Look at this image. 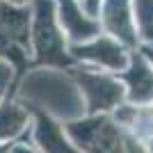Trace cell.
<instances>
[{
	"label": "cell",
	"mask_w": 153,
	"mask_h": 153,
	"mask_svg": "<svg viewBox=\"0 0 153 153\" xmlns=\"http://www.w3.org/2000/svg\"><path fill=\"white\" fill-rule=\"evenodd\" d=\"M121 80L128 85L130 103H137V105L153 103V66L142 55H135L130 59V69L121 73Z\"/></svg>",
	"instance_id": "cell-5"
},
{
	"label": "cell",
	"mask_w": 153,
	"mask_h": 153,
	"mask_svg": "<svg viewBox=\"0 0 153 153\" xmlns=\"http://www.w3.org/2000/svg\"><path fill=\"white\" fill-rule=\"evenodd\" d=\"M76 80L87 98V110L89 112H105L114 110L123 98V87L110 76L91 73V71H78Z\"/></svg>",
	"instance_id": "cell-3"
},
{
	"label": "cell",
	"mask_w": 153,
	"mask_h": 153,
	"mask_svg": "<svg viewBox=\"0 0 153 153\" xmlns=\"http://www.w3.org/2000/svg\"><path fill=\"white\" fill-rule=\"evenodd\" d=\"M9 149H12V144H2V146H0V153H9Z\"/></svg>",
	"instance_id": "cell-17"
},
{
	"label": "cell",
	"mask_w": 153,
	"mask_h": 153,
	"mask_svg": "<svg viewBox=\"0 0 153 153\" xmlns=\"http://www.w3.org/2000/svg\"><path fill=\"white\" fill-rule=\"evenodd\" d=\"M0 2H12V5H21V2H25V0H0Z\"/></svg>",
	"instance_id": "cell-18"
},
{
	"label": "cell",
	"mask_w": 153,
	"mask_h": 153,
	"mask_svg": "<svg viewBox=\"0 0 153 153\" xmlns=\"http://www.w3.org/2000/svg\"><path fill=\"white\" fill-rule=\"evenodd\" d=\"M9 80H12V66H9L7 62H2V59H0V94L7 89Z\"/></svg>",
	"instance_id": "cell-12"
},
{
	"label": "cell",
	"mask_w": 153,
	"mask_h": 153,
	"mask_svg": "<svg viewBox=\"0 0 153 153\" xmlns=\"http://www.w3.org/2000/svg\"><path fill=\"white\" fill-rule=\"evenodd\" d=\"M144 55H146V57H149V59H151V62H153V46H151V48H146V51H144Z\"/></svg>",
	"instance_id": "cell-16"
},
{
	"label": "cell",
	"mask_w": 153,
	"mask_h": 153,
	"mask_svg": "<svg viewBox=\"0 0 153 153\" xmlns=\"http://www.w3.org/2000/svg\"><path fill=\"white\" fill-rule=\"evenodd\" d=\"M71 53H73L71 57L87 59V62H94L98 66H105V69H112V71H121V69L128 66L123 48L108 37H98L94 41H89V44L73 46Z\"/></svg>",
	"instance_id": "cell-4"
},
{
	"label": "cell",
	"mask_w": 153,
	"mask_h": 153,
	"mask_svg": "<svg viewBox=\"0 0 153 153\" xmlns=\"http://www.w3.org/2000/svg\"><path fill=\"white\" fill-rule=\"evenodd\" d=\"M27 123V112L16 103H2L0 105V142L12 140L19 135Z\"/></svg>",
	"instance_id": "cell-10"
},
{
	"label": "cell",
	"mask_w": 153,
	"mask_h": 153,
	"mask_svg": "<svg viewBox=\"0 0 153 153\" xmlns=\"http://www.w3.org/2000/svg\"><path fill=\"white\" fill-rule=\"evenodd\" d=\"M34 140H37L39 149L44 153H80L76 146L66 140L62 126L55 123L48 114L37 112V123H34Z\"/></svg>",
	"instance_id": "cell-7"
},
{
	"label": "cell",
	"mask_w": 153,
	"mask_h": 153,
	"mask_svg": "<svg viewBox=\"0 0 153 153\" xmlns=\"http://www.w3.org/2000/svg\"><path fill=\"white\" fill-rule=\"evenodd\" d=\"M32 41H34V55L39 64L69 66L73 62V57L64 48V39L59 34L57 19H55V5L51 0H37Z\"/></svg>",
	"instance_id": "cell-1"
},
{
	"label": "cell",
	"mask_w": 153,
	"mask_h": 153,
	"mask_svg": "<svg viewBox=\"0 0 153 153\" xmlns=\"http://www.w3.org/2000/svg\"><path fill=\"white\" fill-rule=\"evenodd\" d=\"M87 9H89V14L94 16V14L101 9V0H87Z\"/></svg>",
	"instance_id": "cell-15"
},
{
	"label": "cell",
	"mask_w": 153,
	"mask_h": 153,
	"mask_svg": "<svg viewBox=\"0 0 153 153\" xmlns=\"http://www.w3.org/2000/svg\"><path fill=\"white\" fill-rule=\"evenodd\" d=\"M66 133L85 153H123L121 133L108 117H89L85 121H71L66 126Z\"/></svg>",
	"instance_id": "cell-2"
},
{
	"label": "cell",
	"mask_w": 153,
	"mask_h": 153,
	"mask_svg": "<svg viewBox=\"0 0 153 153\" xmlns=\"http://www.w3.org/2000/svg\"><path fill=\"white\" fill-rule=\"evenodd\" d=\"M59 23L62 30H66V34L76 41H85L98 32V25L85 16L76 0H59Z\"/></svg>",
	"instance_id": "cell-9"
},
{
	"label": "cell",
	"mask_w": 153,
	"mask_h": 153,
	"mask_svg": "<svg viewBox=\"0 0 153 153\" xmlns=\"http://www.w3.org/2000/svg\"><path fill=\"white\" fill-rule=\"evenodd\" d=\"M135 19L142 37L153 44V0H135Z\"/></svg>",
	"instance_id": "cell-11"
},
{
	"label": "cell",
	"mask_w": 153,
	"mask_h": 153,
	"mask_svg": "<svg viewBox=\"0 0 153 153\" xmlns=\"http://www.w3.org/2000/svg\"><path fill=\"white\" fill-rule=\"evenodd\" d=\"M123 153H144V149H142L135 140H128L126 142V151H123Z\"/></svg>",
	"instance_id": "cell-13"
},
{
	"label": "cell",
	"mask_w": 153,
	"mask_h": 153,
	"mask_svg": "<svg viewBox=\"0 0 153 153\" xmlns=\"http://www.w3.org/2000/svg\"><path fill=\"white\" fill-rule=\"evenodd\" d=\"M151 153H153V144H151Z\"/></svg>",
	"instance_id": "cell-19"
},
{
	"label": "cell",
	"mask_w": 153,
	"mask_h": 153,
	"mask_svg": "<svg viewBox=\"0 0 153 153\" xmlns=\"http://www.w3.org/2000/svg\"><path fill=\"white\" fill-rule=\"evenodd\" d=\"M30 19L32 16L25 7L0 2V32L21 48H27L30 41Z\"/></svg>",
	"instance_id": "cell-6"
},
{
	"label": "cell",
	"mask_w": 153,
	"mask_h": 153,
	"mask_svg": "<svg viewBox=\"0 0 153 153\" xmlns=\"http://www.w3.org/2000/svg\"><path fill=\"white\" fill-rule=\"evenodd\" d=\"M130 0H105L103 2V21L117 39L123 44L133 46L135 44V27L130 19Z\"/></svg>",
	"instance_id": "cell-8"
},
{
	"label": "cell",
	"mask_w": 153,
	"mask_h": 153,
	"mask_svg": "<svg viewBox=\"0 0 153 153\" xmlns=\"http://www.w3.org/2000/svg\"><path fill=\"white\" fill-rule=\"evenodd\" d=\"M9 153H37V151L30 149L27 144H19V146H12V149H9Z\"/></svg>",
	"instance_id": "cell-14"
}]
</instances>
